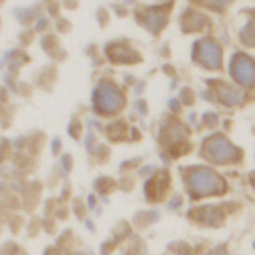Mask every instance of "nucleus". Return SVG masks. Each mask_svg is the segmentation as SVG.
Returning a JSON list of instances; mask_svg holds the SVG:
<instances>
[{"mask_svg": "<svg viewBox=\"0 0 255 255\" xmlns=\"http://www.w3.org/2000/svg\"><path fill=\"white\" fill-rule=\"evenodd\" d=\"M185 139V129L181 128V124H175V122H169L163 131H161V141L165 147H173V145H181Z\"/></svg>", "mask_w": 255, "mask_h": 255, "instance_id": "9", "label": "nucleus"}, {"mask_svg": "<svg viewBox=\"0 0 255 255\" xmlns=\"http://www.w3.org/2000/svg\"><path fill=\"white\" fill-rule=\"evenodd\" d=\"M165 22H167V10H165L163 6L145 8V10L141 12V24H143L149 32H153V34H157V32L163 28Z\"/></svg>", "mask_w": 255, "mask_h": 255, "instance_id": "7", "label": "nucleus"}, {"mask_svg": "<svg viewBox=\"0 0 255 255\" xmlns=\"http://www.w3.org/2000/svg\"><path fill=\"white\" fill-rule=\"evenodd\" d=\"M106 54L114 64H131L137 60V54L133 52V48H129L128 44H120V42L110 44L106 48Z\"/></svg>", "mask_w": 255, "mask_h": 255, "instance_id": "8", "label": "nucleus"}, {"mask_svg": "<svg viewBox=\"0 0 255 255\" xmlns=\"http://www.w3.org/2000/svg\"><path fill=\"white\" fill-rule=\"evenodd\" d=\"M207 8H211V10H215V12H223L229 4H231V0H201Z\"/></svg>", "mask_w": 255, "mask_h": 255, "instance_id": "13", "label": "nucleus"}, {"mask_svg": "<svg viewBox=\"0 0 255 255\" xmlns=\"http://www.w3.org/2000/svg\"><path fill=\"white\" fill-rule=\"evenodd\" d=\"M169 108H171L173 112H177V108H179V104H177L175 100H171V102H169Z\"/></svg>", "mask_w": 255, "mask_h": 255, "instance_id": "14", "label": "nucleus"}, {"mask_svg": "<svg viewBox=\"0 0 255 255\" xmlns=\"http://www.w3.org/2000/svg\"><path fill=\"white\" fill-rule=\"evenodd\" d=\"M203 24H205V18H203V14L197 12V10H187L185 16L181 18V26H183L187 32H197Z\"/></svg>", "mask_w": 255, "mask_h": 255, "instance_id": "11", "label": "nucleus"}, {"mask_svg": "<svg viewBox=\"0 0 255 255\" xmlns=\"http://www.w3.org/2000/svg\"><path fill=\"white\" fill-rule=\"evenodd\" d=\"M92 106H94V112L100 116L120 114L126 106L124 90L112 80H102L92 92Z\"/></svg>", "mask_w": 255, "mask_h": 255, "instance_id": "2", "label": "nucleus"}, {"mask_svg": "<svg viewBox=\"0 0 255 255\" xmlns=\"http://www.w3.org/2000/svg\"><path fill=\"white\" fill-rule=\"evenodd\" d=\"M201 157L207 159L209 163H215V165H227V163H235L239 161L241 157V149L231 143L223 133H213L209 135L203 143H201V149H199Z\"/></svg>", "mask_w": 255, "mask_h": 255, "instance_id": "3", "label": "nucleus"}, {"mask_svg": "<svg viewBox=\"0 0 255 255\" xmlns=\"http://www.w3.org/2000/svg\"><path fill=\"white\" fill-rule=\"evenodd\" d=\"M213 88V94L215 98L227 106V108H235V106H241L245 102V92L237 86V84H229V82H215L211 84Z\"/></svg>", "mask_w": 255, "mask_h": 255, "instance_id": "6", "label": "nucleus"}, {"mask_svg": "<svg viewBox=\"0 0 255 255\" xmlns=\"http://www.w3.org/2000/svg\"><path fill=\"white\" fill-rule=\"evenodd\" d=\"M191 56L201 68H207V70H217L223 64V50H221L219 42H215L209 36L195 42Z\"/></svg>", "mask_w": 255, "mask_h": 255, "instance_id": "5", "label": "nucleus"}, {"mask_svg": "<svg viewBox=\"0 0 255 255\" xmlns=\"http://www.w3.org/2000/svg\"><path fill=\"white\" fill-rule=\"evenodd\" d=\"M239 40L243 46H255V18H251L239 32Z\"/></svg>", "mask_w": 255, "mask_h": 255, "instance_id": "12", "label": "nucleus"}, {"mask_svg": "<svg viewBox=\"0 0 255 255\" xmlns=\"http://www.w3.org/2000/svg\"><path fill=\"white\" fill-rule=\"evenodd\" d=\"M191 215H195L201 223H205V225H219L221 221H223V211L219 209V207H215V205H203V207H199V209H195Z\"/></svg>", "mask_w": 255, "mask_h": 255, "instance_id": "10", "label": "nucleus"}, {"mask_svg": "<svg viewBox=\"0 0 255 255\" xmlns=\"http://www.w3.org/2000/svg\"><path fill=\"white\" fill-rule=\"evenodd\" d=\"M229 76L239 88L255 86V60L245 52H233L229 58Z\"/></svg>", "mask_w": 255, "mask_h": 255, "instance_id": "4", "label": "nucleus"}, {"mask_svg": "<svg viewBox=\"0 0 255 255\" xmlns=\"http://www.w3.org/2000/svg\"><path fill=\"white\" fill-rule=\"evenodd\" d=\"M183 173V181H185V189L189 191V195L193 199L197 197H209V195H221L227 189L225 179L207 165H189L185 169H181Z\"/></svg>", "mask_w": 255, "mask_h": 255, "instance_id": "1", "label": "nucleus"}]
</instances>
